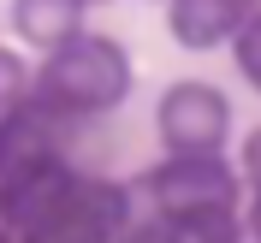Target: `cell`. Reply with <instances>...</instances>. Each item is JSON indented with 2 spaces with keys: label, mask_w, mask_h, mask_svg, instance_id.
Wrapping results in <instances>:
<instances>
[{
  "label": "cell",
  "mask_w": 261,
  "mask_h": 243,
  "mask_svg": "<svg viewBox=\"0 0 261 243\" xmlns=\"http://www.w3.org/2000/svg\"><path fill=\"white\" fill-rule=\"evenodd\" d=\"M154 125H161V143L172 154H220L231 130V107L208 83H172L154 107Z\"/></svg>",
  "instance_id": "cell-4"
},
{
  "label": "cell",
  "mask_w": 261,
  "mask_h": 243,
  "mask_svg": "<svg viewBox=\"0 0 261 243\" xmlns=\"http://www.w3.org/2000/svg\"><path fill=\"white\" fill-rule=\"evenodd\" d=\"M36 101H48L71 119H95V113H113L119 101L130 95V60L113 36H89L83 30L77 42L54 48L48 60L36 65Z\"/></svg>",
  "instance_id": "cell-1"
},
{
  "label": "cell",
  "mask_w": 261,
  "mask_h": 243,
  "mask_svg": "<svg viewBox=\"0 0 261 243\" xmlns=\"http://www.w3.org/2000/svg\"><path fill=\"white\" fill-rule=\"evenodd\" d=\"M249 12L255 6H244V0H172L166 6V30H172L178 48L202 53V48H220V42H238Z\"/></svg>",
  "instance_id": "cell-6"
},
{
  "label": "cell",
  "mask_w": 261,
  "mask_h": 243,
  "mask_svg": "<svg viewBox=\"0 0 261 243\" xmlns=\"http://www.w3.org/2000/svg\"><path fill=\"white\" fill-rule=\"evenodd\" d=\"M0 243H18V237H12V231H0Z\"/></svg>",
  "instance_id": "cell-15"
},
{
  "label": "cell",
  "mask_w": 261,
  "mask_h": 243,
  "mask_svg": "<svg viewBox=\"0 0 261 243\" xmlns=\"http://www.w3.org/2000/svg\"><path fill=\"white\" fill-rule=\"evenodd\" d=\"M137 196L154 208V220L184 226L196 213L238 208V172L220 154H166L161 166H148L137 178Z\"/></svg>",
  "instance_id": "cell-2"
},
{
  "label": "cell",
  "mask_w": 261,
  "mask_h": 243,
  "mask_svg": "<svg viewBox=\"0 0 261 243\" xmlns=\"http://www.w3.org/2000/svg\"><path fill=\"white\" fill-rule=\"evenodd\" d=\"M77 137H83V119L60 113V107H48V101H18L12 113L0 119V184L6 178H24V172H36V166H54V160H77ZM89 172V166H83Z\"/></svg>",
  "instance_id": "cell-3"
},
{
  "label": "cell",
  "mask_w": 261,
  "mask_h": 243,
  "mask_svg": "<svg viewBox=\"0 0 261 243\" xmlns=\"http://www.w3.org/2000/svg\"><path fill=\"white\" fill-rule=\"evenodd\" d=\"M18 243H119L113 231L101 226L95 213L83 208V184H77V202L60 213V220H48V226H36V231H24Z\"/></svg>",
  "instance_id": "cell-8"
},
{
  "label": "cell",
  "mask_w": 261,
  "mask_h": 243,
  "mask_svg": "<svg viewBox=\"0 0 261 243\" xmlns=\"http://www.w3.org/2000/svg\"><path fill=\"white\" fill-rule=\"evenodd\" d=\"M244 231H249V237L261 243V196H255V202H249V226H244Z\"/></svg>",
  "instance_id": "cell-14"
},
{
  "label": "cell",
  "mask_w": 261,
  "mask_h": 243,
  "mask_svg": "<svg viewBox=\"0 0 261 243\" xmlns=\"http://www.w3.org/2000/svg\"><path fill=\"white\" fill-rule=\"evenodd\" d=\"M178 243H244V226L231 208H214V213H196L178 226Z\"/></svg>",
  "instance_id": "cell-9"
},
{
  "label": "cell",
  "mask_w": 261,
  "mask_h": 243,
  "mask_svg": "<svg viewBox=\"0 0 261 243\" xmlns=\"http://www.w3.org/2000/svg\"><path fill=\"white\" fill-rule=\"evenodd\" d=\"M30 89H36V71L18 60L12 48H0V119L12 113L18 101H30Z\"/></svg>",
  "instance_id": "cell-10"
},
{
  "label": "cell",
  "mask_w": 261,
  "mask_h": 243,
  "mask_svg": "<svg viewBox=\"0 0 261 243\" xmlns=\"http://www.w3.org/2000/svg\"><path fill=\"white\" fill-rule=\"evenodd\" d=\"M244 172H249V184L261 196V130H249V143H244Z\"/></svg>",
  "instance_id": "cell-13"
},
{
  "label": "cell",
  "mask_w": 261,
  "mask_h": 243,
  "mask_svg": "<svg viewBox=\"0 0 261 243\" xmlns=\"http://www.w3.org/2000/svg\"><path fill=\"white\" fill-rule=\"evenodd\" d=\"M231 53H238V71H244V77H249V83L261 89V6L249 12V24H244V30H238Z\"/></svg>",
  "instance_id": "cell-11"
},
{
  "label": "cell",
  "mask_w": 261,
  "mask_h": 243,
  "mask_svg": "<svg viewBox=\"0 0 261 243\" xmlns=\"http://www.w3.org/2000/svg\"><path fill=\"white\" fill-rule=\"evenodd\" d=\"M83 18H89V6L83 0H18L12 6V30L24 36V42H36V48H65V42H77L83 36Z\"/></svg>",
  "instance_id": "cell-7"
},
{
  "label": "cell",
  "mask_w": 261,
  "mask_h": 243,
  "mask_svg": "<svg viewBox=\"0 0 261 243\" xmlns=\"http://www.w3.org/2000/svg\"><path fill=\"white\" fill-rule=\"evenodd\" d=\"M77 184H83V166H71V160H54V166L24 172V178H6L0 184V231L24 237V231L60 220L77 202Z\"/></svg>",
  "instance_id": "cell-5"
},
{
  "label": "cell",
  "mask_w": 261,
  "mask_h": 243,
  "mask_svg": "<svg viewBox=\"0 0 261 243\" xmlns=\"http://www.w3.org/2000/svg\"><path fill=\"white\" fill-rule=\"evenodd\" d=\"M119 243H178V226H166V220H154V213H148V220H137Z\"/></svg>",
  "instance_id": "cell-12"
}]
</instances>
